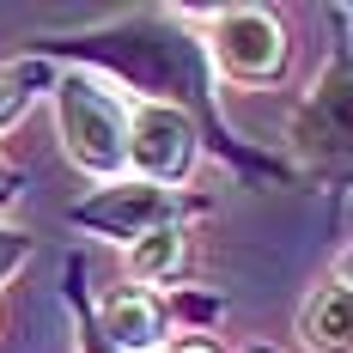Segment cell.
<instances>
[{
  "mask_svg": "<svg viewBox=\"0 0 353 353\" xmlns=\"http://www.w3.org/2000/svg\"><path fill=\"white\" fill-rule=\"evenodd\" d=\"M176 268H183V232L176 225L146 232V238L128 244V274H134V286H152L159 292V281H171Z\"/></svg>",
  "mask_w": 353,
  "mask_h": 353,
  "instance_id": "cell-10",
  "label": "cell"
},
{
  "mask_svg": "<svg viewBox=\"0 0 353 353\" xmlns=\"http://www.w3.org/2000/svg\"><path fill=\"white\" fill-rule=\"evenodd\" d=\"M31 55L49 61V68H55V61H73V68L110 79V85H128V92H141L134 104H171V110H183V116L201 128V146L225 152L238 171L292 183L286 165L250 152V146L225 128L219 98H213L208 49H201V37L189 31L183 12H159V6L122 12V19H104V25H85V31H68V37H37Z\"/></svg>",
  "mask_w": 353,
  "mask_h": 353,
  "instance_id": "cell-1",
  "label": "cell"
},
{
  "mask_svg": "<svg viewBox=\"0 0 353 353\" xmlns=\"http://www.w3.org/2000/svg\"><path fill=\"white\" fill-rule=\"evenodd\" d=\"M201 49H208V68L225 73L232 85H281L286 61H292L286 25L268 6H219V12H208Z\"/></svg>",
  "mask_w": 353,
  "mask_h": 353,
  "instance_id": "cell-3",
  "label": "cell"
},
{
  "mask_svg": "<svg viewBox=\"0 0 353 353\" xmlns=\"http://www.w3.org/2000/svg\"><path fill=\"white\" fill-rule=\"evenodd\" d=\"M159 353H219V347L201 341V335H183V341H171V347H159Z\"/></svg>",
  "mask_w": 353,
  "mask_h": 353,
  "instance_id": "cell-13",
  "label": "cell"
},
{
  "mask_svg": "<svg viewBox=\"0 0 353 353\" xmlns=\"http://www.w3.org/2000/svg\"><path fill=\"white\" fill-rule=\"evenodd\" d=\"M49 98H55L61 146H68V159L79 171L92 183L128 176V98L110 79H98L85 68H68V73H55Z\"/></svg>",
  "mask_w": 353,
  "mask_h": 353,
  "instance_id": "cell-2",
  "label": "cell"
},
{
  "mask_svg": "<svg viewBox=\"0 0 353 353\" xmlns=\"http://www.w3.org/2000/svg\"><path fill=\"white\" fill-rule=\"evenodd\" d=\"M201 159V128L171 104H134L128 98V176L152 189H183Z\"/></svg>",
  "mask_w": 353,
  "mask_h": 353,
  "instance_id": "cell-5",
  "label": "cell"
},
{
  "mask_svg": "<svg viewBox=\"0 0 353 353\" xmlns=\"http://www.w3.org/2000/svg\"><path fill=\"white\" fill-rule=\"evenodd\" d=\"M250 353H274V347H250Z\"/></svg>",
  "mask_w": 353,
  "mask_h": 353,
  "instance_id": "cell-14",
  "label": "cell"
},
{
  "mask_svg": "<svg viewBox=\"0 0 353 353\" xmlns=\"http://www.w3.org/2000/svg\"><path fill=\"white\" fill-rule=\"evenodd\" d=\"M189 213L183 189H152L141 176H116V183H98L92 195H79L68 208V225L92 232V238H110V244H134L146 232H165Z\"/></svg>",
  "mask_w": 353,
  "mask_h": 353,
  "instance_id": "cell-4",
  "label": "cell"
},
{
  "mask_svg": "<svg viewBox=\"0 0 353 353\" xmlns=\"http://www.w3.org/2000/svg\"><path fill=\"white\" fill-rule=\"evenodd\" d=\"M25 262H31V232H19V225H0V281H12Z\"/></svg>",
  "mask_w": 353,
  "mask_h": 353,
  "instance_id": "cell-11",
  "label": "cell"
},
{
  "mask_svg": "<svg viewBox=\"0 0 353 353\" xmlns=\"http://www.w3.org/2000/svg\"><path fill=\"white\" fill-rule=\"evenodd\" d=\"M19 189H25V176L12 171L6 159H0V208H12V201H19Z\"/></svg>",
  "mask_w": 353,
  "mask_h": 353,
  "instance_id": "cell-12",
  "label": "cell"
},
{
  "mask_svg": "<svg viewBox=\"0 0 353 353\" xmlns=\"http://www.w3.org/2000/svg\"><path fill=\"white\" fill-rule=\"evenodd\" d=\"M92 335L104 353H159L171 347L176 317H171V299L152 292V286H116L92 305Z\"/></svg>",
  "mask_w": 353,
  "mask_h": 353,
  "instance_id": "cell-6",
  "label": "cell"
},
{
  "mask_svg": "<svg viewBox=\"0 0 353 353\" xmlns=\"http://www.w3.org/2000/svg\"><path fill=\"white\" fill-rule=\"evenodd\" d=\"M299 341L311 353H353V341H347V268H335V274L305 299V311H299Z\"/></svg>",
  "mask_w": 353,
  "mask_h": 353,
  "instance_id": "cell-8",
  "label": "cell"
},
{
  "mask_svg": "<svg viewBox=\"0 0 353 353\" xmlns=\"http://www.w3.org/2000/svg\"><path fill=\"white\" fill-rule=\"evenodd\" d=\"M292 141L299 152H341L347 146V61H335L329 79H323V92L311 85V104L299 116V128H292Z\"/></svg>",
  "mask_w": 353,
  "mask_h": 353,
  "instance_id": "cell-7",
  "label": "cell"
},
{
  "mask_svg": "<svg viewBox=\"0 0 353 353\" xmlns=\"http://www.w3.org/2000/svg\"><path fill=\"white\" fill-rule=\"evenodd\" d=\"M55 85V68L37 61V55H19V61H0V134L25 116V110Z\"/></svg>",
  "mask_w": 353,
  "mask_h": 353,
  "instance_id": "cell-9",
  "label": "cell"
}]
</instances>
